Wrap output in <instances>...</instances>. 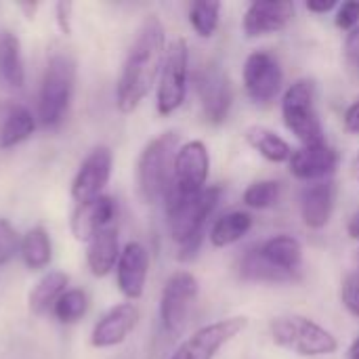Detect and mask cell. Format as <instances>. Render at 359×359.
Segmentation results:
<instances>
[{
    "instance_id": "25",
    "label": "cell",
    "mask_w": 359,
    "mask_h": 359,
    "mask_svg": "<svg viewBox=\"0 0 359 359\" xmlns=\"http://www.w3.org/2000/svg\"><path fill=\"white\" fill-rule=\"evenodd\" d=\"M0 76L6 84L21 88L25 82V65L21 42L13 32L0 34Z\"/></svg>"
},
{
    "instance_id": "2",
    "label": "cell",
    "mask_w": 359,
    "mask_h": 359,
    "mask_svg": "<svg viewBox=\"0 0 359 359\" xmlns=\"http://www.w3.org/2000/svg\"><path fill=\"white\" fill-rule=\"evenodd\" d=\"M166 219L172 240L179 244V259L189 261L196 257L208 217L215 212L221 200V187L210 185L202 194L191 198L166 196Z\"/></svg>"
},
{
    "instance_id": "7",
    "label": "cell",
    "mask_w": 359,
    "mask_h": 359,
    "mask_svg": "<svg viewBox=\"0 0 359 359\" xmlns=\"http://www.w3.org/2000/svg\"><path fill=\"white\" fill-rule=\"evenodd\" d=\"M187 80H189V48L185 38H175L166 46V55L158 80L156 107L160 116H170L185 103Z\"/></svg>"
},
{
    "instance_id": "37",
    "label": "cell",
    "mask_w": 359,
    "mask_h": 359,
    "mask_svg": "<svg viewBox=\"0 0 359 359\" xmlns=\"http://www.w3.org/2000/svg\"><path fill=\"white\" fill-rule=\"evenodd\" d=\"M345 128L353 135H359V97L345 111Z\"/></svg>"
},
{
    "instance_id": "33",
    "label": "cell",
    "mask_w": 359,
    "mask_h": 359,
    "mask_svg": "<svg viewBox=\"0 0 359 359\" xmlns=\"http://www.w3.org/2000/svg\"><path fill=\"white\" fill-rule=\"evenodd\" d=\"M341 301H343L345 309L353 318H359V271L349 273L343 280V284H341Z\"/></svg>"
},
{
    "instance_id": "12",
    "label": "cell",
    "mask_w": 359,
    "mask_h": 359,
    "mask_svg": "<svg viewBox=\"0 0 359 359\" xmlns=\"http://www.w3.org/2000/svg\"><path fill=\"white\" fill-rule=\"evenodd\" d=\"M111 166H114V154L109 147L99 145L95 147L84 162L80 164L74 181H72V198L78 204L97 200L103 196L105 185L109 183L111 177Z\"/></svg>"
},
{
    "instance_id": "19",
    "label": "cell",
    "mask_w": 359,
    "mask_h": 359,
    "mask_svg": "<svg viewBox=\"0 0 359 359\" xmlns=\"http://www.w3.org/2000/svg\"><path fill=\"white\" fill-rule=\"evenodd\" d=\"M337 200L334 181H316L303 187L301 191V217L309 229H324L332 217Z\"/></svg>"
},
{
    "instance_id": "13",
    "label": "cell",
    "mask_w": 359,
    "mask_h": 359,
    "mask_svg": "<svg viewBox=\"0 0 359 359\" xmlns=\"http://www.w3.org/2000/svg\"><path fill=\"white\" fill-rule=\"evenodd\" d=\"M198 95L202 111L210 124H223L233 105V90L229 76L215 63L206 65L198 76Z\"/></svg>"
},
{
    "instance_id": "23",
    "label": "cell",
    "mask_w": 359,
    "mask_h": 359,
    "mask_svg": "<svg viewBox=\"0 0 359 359\" xmlns=\"http://www.w3.org/2000/svg\"><path fill=\"white\" fill-rule=\"evenodd\" d=\"M252 229V215L246 210H231L219 217L210 227V244L215 248H227L240 242Z\"/></svg>"
},
{
    "instance_id": "11",
    "label": "cell",
    "mask_w": 359,
    "mask_h": 359,
    "mask_svg": "<svg viewBox=\"0 0 359 359\" xmlns=\"http://www.w3.org/2000/svg\"><path fill=\"white\" fill-rule=\"evenodd\" d=\"M244 88L252 103H271L284 84V72L280 61L267 50H255L244 61Z\"/></svg>"
},
{
    "instance_id": "8",
    "label": "cell",
    "mask_w": 359,
    "mask_h": 359,
    "mask_svg": "<svg viewBox=\"0 0 359 359\" xmlns=\"http://www.w3.org/2000/svg\"><path fill=\"white\" fill-rule=\"evenodd\" d=\"M248 328V318L233 316L198 328L170 355V359H215L217 353Z\"/></svg>"
},
{
    "instance_id": "10",
    "label": "cell",
    "mask_w": 359,
    "mask_h": 359,
    "mask_svg": "<svg viewBox=\"0 0 359 359\" xmlns=\"http://www.w3.org/2000/svg\"><path fill=\"white\" fill-rule=\"evenodd\" d=\"M198 290L200 284L191 271H175L166 280L160 297V320L168 334L177 337L185 328Z\"/></svg>"
},
{
    "instance_id": "5",
    "label": "cell",
    "mask_w": 359,
    "mask_h": 359,
    "mask_svg": "<svg viewBox=\"0 0 359 359\" xmlns=\"http://www.w3.org/2000/svg\"><path fill=\"white\" fill-rule=\"evenodd\" d=\"M76 86V61L67 53H53L40 84L38 118L42 126L55 128L63 122Z\"/></svg>"
},
{
    "instance_id": "22",
    "label": "cell",
    "mask_w": 359,
    "mask_h": 359,
    "mask_svg": "<svg viewBox=\"0 0 359 359\" xmlns=\"http://www.w3.org/2000/svg\"><path fill=\"white\" fill-rule=\"evenodd\" d=\"M244 139L246 143L259 154L263 156L267 162L273 164H282V162H290L292 156V147L288 145L286 139H282L276 130L267 128V126H259L252 124L244 130Z\"/></svg>"
},
{
    "instance_id": "29",
    "label": "cell",
    "mask_w": 359,
    "mask_h": 359,
    "mask_svg": "<svg viewBox=\"0 0 359 359\" xmlns=\"http://www.w3.org/2000/svg\"><path fill=\"white\" fill-rule=\"evenodd\" d=\"M221 2H210V0H200L189 6V23L194 32L202 38L215 36L219 21H221Z\"/></svg>"
},
{
    "instance_id": "21",
    "label": "cell",
    "mask_w": 359,
    "mask_h": 359,
    "mask_svg": "<svg viewBox=\"0 0 359 359\" xmlns=\"http://www.w3.org/2000/svg\"><path fill=\"white\" fill-rule=\"evenodd\" d=\"M120 238H118V227L109 225L105 229H101L97 236H93V240L88 242V250H86V263L88 269L95 278H105L120 259Z\"/></svg>"
},
{
    "instance_id": "14",
    "label": "cell",
    "mask_w": 359,
    "mask_h": 359,
    "mask_svg": "<svg viewBox=\"0 0 359 359\" xmlns=\"http://www.w3.org/2000/svg\"><path fill=\"white\" fill-rule=\"evenodd\" d=\"M294 2L290 0H255L248 4L242 21L246 38H261L286 29L294 17Z\"/></svg>"
},
{
    "instance_id": "41",
    "label": "cell",
    "mask_w": 359,
    "mask_h": 359,
    "mask_svg": "<svg viewBox=\"0 0 359 359\" xmlns=\"http://www.w3.org/2000/svg\"><path fill=\"white\" fill-rule=\"evenodd\" d=\"M347 359H359V337L353 339V343L347 349Z\"/></svg>"
},
{
    "instance_id": "42",
    "label": "cell",
    "mask_w": 359,
    "mask_h": 359,
    "mask_svg": "<svg viewBox=\"0 0 359 359\" xmlns=\"http://www.w3.org/2000/svg\"><path fill=\"white\" fill-rule=\"evenodd\" d=\"M358 261H359V250H358Z\"/></svg>"
},
{
    "instance_id": "36",
    "label": "cell",
    "mask_w": 359,
    "mask_h": 359,
    "mask_svg": "<svg viewBox=\"0 0 359 359\" xmlns=\"http://www.w3.org/2000/svg\"><path fill=\"white\" fill-rule=\"evenodd\" d=\"M72 11H74V4L72 2H57L55 6V13H57V25L61 29V34L69 36L72 34Z\"/></svg>"
},
{
    "instance_id": "40",
    "label": "cell",
    "mask_w": 359,
    "mask_h": 359,
    "mask_svg": "<svg viewBox=\"0 0 359 359\" xmlns=\"http://www.w3.org/2000/svg\"><path fill=\"white\" fill-rule=\"evenodd\" d=\"M19 8H23V11H25V17H27V19H34V13H36L38 4H36V2H21V4H19Z\"/></svg>"
},
{
    "instance_id": "27",
    "label": "cell",
    "mask_w": 359,
    "mask_h": 359,
    "mask_svg": "<svg viewBox=\"0 0 359 359\" xmlns=\"http://www.w3.org/2000/svg\"><path fill=\"white\" fill-rule=\"evenodd\" d=\"M21 259L25 263L27 269L32 271H40L44 269L50 259H53V244H50V236L46 233V229L42 227H34L29 229L23 240H21Z\"/></svg>"
},
{
    "instance_id": "15",
    "label": "cell",
    "mask_w": 359,
    "mask_h": 359,
    "mask_svg": "<svg viewBox=\"0 0 359 359\" xmlns=\"http://www.w3.org/2000/svg\"><path fill=\"white\" fill-rule=\"evenodd\" d=\"M341 156L328 143L318 145H303L292 151L290 156V172L301 181H326L339 168Z\"/></svg>"
},
{
    "instance_id": "28",
    "label": "cell",
    "mask_w": 359,
    "mask_h": 359,
    "mask_svg": "<svg viewBox=\"0 0 359 359\" xmlns=\"http://www.w3.org/2000/svg\"><path fill=\"white\" fill-rule=\"evenodd\" d=\"M238 273L244 282H267V284H278V282H286L259 252L257 248H250L244 252V257L240 259L238 265Z\"/></svg>"
},
{
    "instance_id": "17",
    "label": "cell",
    "mask_w": 359,
    "mask_h": 359,
    "mask_svg": "<svg viewBox=\"0 0 359 359\" xmlns=\"http://www.w3.org/2000/svg\"><path fill=\"white\" fill-rule=\"evenodd\" d=\"M139 322V309L135 303H120L111 307L93 328L90 345L95 349H107L124 343Z\"/></svg>"
},
{
    "instance_id": "38",
    "label": "cell",
    "mask_w": 359,
    "mask_h": 359,
    "mask_svg": "<svg viewBox=\"0 0 359 359\" xmlns=\"http://www.w3.org/2000/svg\"><path fill=\"white\" fill-rule=\"evenodd\" d=\"M332 8H339L337 0H311V2H307V11L318 13V15H326Z\"/></svg>"
},
{
    "instance_id": "4",
    "label": "cell",
    "mask_w": 359,
    "mask_h": 359,
    "mask_svg": "<svg viewBox=\"0 0 359 359\" xmlns=\"http://www.w3.org/2000/svg\"><path fill=\"white\" fill-rule=\"evenodd\" d=\"M273 345L301 358H324L339 351L337 337L305 316H280L269 324Z\"/></svg>"
},
{
    "instance_id": "35",
    "label": "cell",
    "mask_w": 359,
    "mask_h": 359,
    "mask_svg": "<svg viewBox=\"0 0 359 359\" xmlns=\"http://www.w3.org/2000/svg\"><path fill=\"white\" fill-rule=\"evenodd\" d=\"M343 53H345L347 63L359 72V25L347 34L345 44H343Z\"/></svg>"
},
{
    "instance_id": "24",
    "label": "cell",
    "mask_w": 359,
    "mask_h": 359,
    "mask_svg": "<svg viewBox=\"0 0 359 359\" xmlns=\"http://www.w3.org/2000/svg\"><path fill=\"white\" fill-rule=\"evenodd\" d=\"M36 130V120L32 111L23 105H11L4 114L0 126V149H11L27 141Z\"/></svg>"
},
{
    "instance_id": "39",
    "label": "cell",
    "mask_w": 359,
    "mask_h": 359,
    "mask_svg": "<svg viewBox=\"0 0 359 359\" xmlns=\"http://www.w3.org/2000/svg\"><path fill=\"white\" fill-rule=\"evenodd\" d=\"M347 233L353 238V240H359V210L349 219V225H347Z\"/></svg>"
},
{
    "instance_id": "34",
    "label": "cell",
    "mask_w": 359,
    "mask_h": 359,
    "mask_svg": "<svg viewBox=\"0 0 359 359\" xmlns=\"http://www.w3.org/2000/svg\"><path fill=\"white\" fill-rule=\"evenodd\" d=\"M334 23H337V27L347 29V32L355 29V27L359 25V2H355V0H349V2L339 4V8H337V17H334Z\"/></svg>"
},
{
    "instance_id": "6",
    "label": "cell",
    "mask_w": 359,
    "mask_h": 359,
    "mask_svg": "<svg viewBox=\"0 0 359 359\" xmlns=\"http://www.w3.org/2000/svg\"><path fill=\"white\" fill-rule=\"evenodd\" d=\"M316 99H318V86L309 78H301L292 82L282 97V120L286 128L303 145L326 143V133L318 114Z\"/></svg>"
},
{
    "instance_id": "32",
    "label": "cell",
    "mask_w": 359,
    "mask_h": 359,
    "mask_svg": "<svg viewBox=\"0 0 359 359\" xmlns=\"http://www.w3.org/2000/svg\"><path fill=\"white\" fill-rule=\"evenodd\" d=\"M19 246L21 244L15 227L6 219H0V265H6L15 257Z\"/></svg>"
},
{
    "instance_id": "18",
    "label": "cell",
    "mask_w": 359,
    "mask_h": 359,
    "mask_svg": "<svg viewBox=\"0 0 359 359\" xmlns=\"http://www.w3.org/2000/svg\"><path fill=\"white\" fill-rule=\"evenodd\" d=\"M116 202L109 196H99L97 200L78 204L72 215V233L78 242H90L101 229L114 225Z\"/></svg>"
},
{
    "instance_id": "16",
    "label": "cell",
    "mask_w": 359,
    "mask_h": 359,
    "mask_svg": "<svg viewBox=\"0 0 359 359\" xmlns=\"http://www.w3.org/2000/svg\"><path fill=\"white\" fill-rule=\"evenodd\" d=\"M118 288L128 301H139L149 276V252L141 242H128L118 259Z\"/></svg>"
},
{
    "instance_id": "30",
    "label": "cell",
    "mask_w": 359,
    "mask_h": 359,
    "mask_svg": "<svg viewBox=\"0 0 359 359\" xmlns=\"http://www.w3.org/2000/svg\"><path fill=\"white\" fill-rule=\"evenodd\" d=\"M88 311V297L84 290H65L53 307L55 318L61 324H76Z\"/></svg>"
},
{
    "instance_id": "9",
    "label": "cell",
    "mask_w": 359,
    "mask_h": 359,
    "mask_svg": "<svg viewBox=\"0 0 359 359\" xmlns=\"http://www.w3.org/2000/svg\"><path fill=\"white\" fill-rule=\"evenodd\" d=\"M210 175V154L204 141H187L179 147L175 158L172 183L166 196L191 198L202 194L208 185Z\"/></svg>"
},
{
    "instance_id": "31",
    "label": "cell",
    "mask_w": 359,
    "mask_h": 359,
    "mask_svg": "<svg viewBox=\"0 0 359 359\" xmlns=\"http://www.w3.org/2000/svg\"><path fill=\"white\" fill-rule=\"evenodd\" d=\"M280 194H282V185L278 181H271V179H265V181H255L246 187L242 200L248 208H255V210H267L271 206L278 204L280 200Z\"/></svg>"
},
{
    "instance_id": "3",
    "label": "cell",
    "mask_w": 359,
    "mask_h": 359,
    "mask_svg": "<svg viewBox=\"0 0 359 359\" xmlns=\"http://www.w3.org/2000/svg\"><path fill=\"white\" fill-rule=\"evenodd\" d=\"M179 133L166 130L154 137L137 160V191L143 202L156 204L166 198L172 183L175 158L179 151Z\"/></svg>"
},
{
    "instance_id": "20",
    "label": "cell",
    "mask_w": 359,
    "mask_h": 359,
    "mask_svg": "<svg viewBox=\"0 0 359 359\" xmlns=\"http://www.w3.org/2000/svg\"><path fill=\"white\" fill-rule=\"evenodd\" d=\"M259 252L286 282H292L303 269V246L292 236H273L259 246Z\"/></svg>"
},
{
    "instance_id": "26",
    "label": "cell",
    "mask_w": 359,
    "mask_h": 359,
    "mask_svg": "<svg viewBox=\"0 0 359 359\" xmlns=\"http://www.w3.org/2000/svg\"><path fill=\"white\" fill-rule=\"evenodd\" d=\"M67 284L69 278L63 271H48L46 276H42L27 297L29 311L34 316H42L48 307H55L59 297L65 292Z\"/></svg>"
},
{
    "instance_id": "1",
    "label": "cell",
    "mask_w": 359,
    "mask_h": 359,
    "mask_svg": "<svg viewBox=\"0 0 359 359\" xmlns=\"http://www.w3.org/2000/svg\"><path fill=\"white\" fill-rule=\"evenodd\" d=\"M166 46L164 23L160 17L149 15L128 48L116 84V105L122 114H133L154 88L162 72Z\"/></svg>"
}]
</instances>
